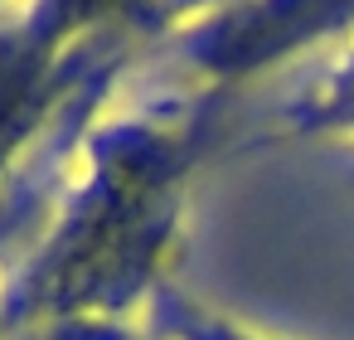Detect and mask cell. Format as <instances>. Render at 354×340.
I'll list each match as a JSON object with an SVG mask.
<instances>
[{"instance_id":"obj_1","label":"cell","mask_w":354,"mask_h":340,"mask_svg":"<svg viewBox=\"0 0 354 340\" xmlns=\"http://www.w3.org/2000/svg\"><path fill=\"white\" fill-rule=\"evenodd\" d=\"M180 151L146 122L102 127L83 146V170L30 258L15 306L49 325L112 321L156 272L175 224Z\"/></svg>"},{"instance_id":"obj_2","label":"cell","mask_w":354,"mask_h":340,"mask_svg":"<svg viewBox=\"0 0 354 340\" xmlns=\"http://www.w3.org/2000/svg\"><path fill=\"white\" fill-rule=\"evenodd\" d=\"M49 340H127L112 321H68V325H54Z\"/></svg>"}]
</instances>
